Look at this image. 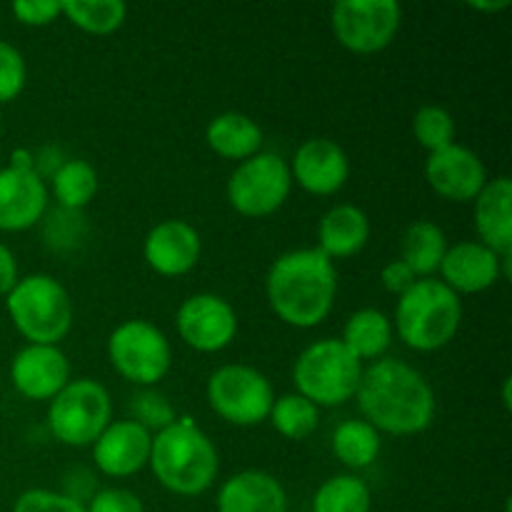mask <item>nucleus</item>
<instances>
[{
    "label": "nucleus",
    "mask_w": 512,
    "mask_h": 512,
    "mask_svg": "<svg viewBox=\"0 0 512 512\" xmlns=\"http://www.w3.org/2000/svg\"><path fill=\"white\" fill-rule=\"evenodd\" d=\"M0 128H3V120H0Z\"/></svg>",
    "instance_id": "obj_42"
},
{
    "label": "nucleus",
    "mask_w": 512,
    "mask_h": 512,
    "mask_svg": "<svg viewBox=\"0 0 512 512\" xmlns=\"http://www.w3.org/2000/svg\"><path fill=\"white\" fill-rule=\"evenodd\" d=\"M208 403L223 420L248 428L268 420L275 395L260 370L250 365H223L208 380Z\"/></svg>",
    "instance_id": "obj_9"
},
{
    "label": "nucleus",
    "mask_w": 512,
    "mask_h": 512,
    "mask_svg": "<svg viewBox=\"0 0 512 512\" xmlns=\"http://www.w3.org/2000/svg\"><path fill=\"white\" fill-rule=\"evenodd\" d=\"M290 175L303 190L313 195H333L350 175V160L338 143L328 138L305 140L295 150Z\"/></svg>",
    "instance_id": "obj_16"
},
{
    "label": "nucleus",
    "mask_w": 512,
    "mask_h": 512,
    "mask_svg": "<svg viewBox=\"0 0 512 512\" xmlns=\"http://www.w3.org/2000/svg\"><path fill=\"white\" fill-rule=\"evenodd\" d=\"M438 270L443 273V283L455 295L483 293V290L493 288L503 275L500 255L475 240H463V243L448 248Z\"/></svg>",
    "instance_id": "obj_19"
},
{
    "label": "nucleus",
    "mask_w": 512,
    "mask_h": 512,
    "mask_svg": "<svg viewBox=\"0 0 512 512\" xmlns=\"http://www.w3.org/2000/svg\"><path fill=\"white\" fill-rule=\"evenodd\" d=\"M205 140L220 158L248 160L260 153L263 130L245 113H220L208 123Z\"/></svg>",
    "instance_id": "obj_23"
},
{
    "label": "nucleus",
    "mask_w": 512,
    "mask_h": 512,
    "mask_svg": "<svg viewBox=\"0 0 512 512\" xmlns=\"http://www.w3.org/2000/svg\"><path fill=\"white\" fill-rule=\"evenodd\" d=\"M475 230L493 253L512 255V183L500 175L485 183L475 198Z\"/></svg>",
    "instance_id": "obj_21"
},
{
    "label": "nucleus",
    "mask_w": 512,
    "mask_h": 512,
    "mask_svg": "<svg viewBox=\"0 0 512 512\" xmlns=\"http://www.w3.org/2000/svg\"><path fill=\"white\" fill-rule=\"evenodd\" d=\"M85 512H145L143 503L135 493L123 488H108L98 490V493L90 498Z\"/></svg>",
    "instance_id": "obj_36"
},
{
    "label": "nucleus",
    "mask_w": 512,
    "mask_h": 512,
    "mask_svg": "<svg viewBox=\"0 0 512 512\" xmlns=\"http://www.w3.org/2000/svg\"><path fill=\"white\" fill-rule=\"evenodd\" d=\"M400 23L403 8L398 0H340L330 13L335 38L353 53H378L388 48Z\"/></svg>",
    "instance_id": "obj_11"
},
{
    "label": "nucleus",
    "mask_w": 512,
    "mask_h": 512,
    "mask_svg": "<svg viewBox=\"0 0 512 512\" xmlns=\"http://www.w3.org/2000/svg\"><path fill=\"white\" fill-rule=\"evenodd\" d=\"M98 193V173L88 160H65L53 170V195L63 210L78 213Z\"/></svg>",
    "instance_id": "obj_27"
},
{
    "label": "nucleus",
    "mask_w": 512,
    "mask_h": 512,
    "mask_svg": "<svg viewBox=\"0 0 512 512\" xmlns=\"http://www.w3.org/2000/svg\"><path fill=\"white\" fill-rule=\"evenodd\" d=\"M363 375V363L340 340L325 338L308 345L293 365L298 395L318 405H343L355 395Z\"/></svg>",
    "instance_id": "obj_6"
},
{
    "label": "nucleus",
    "mask_w": 512,
    "mask_h": 512,
    "mask_svg": "<svg viewBox=\"0 0 512 512\" xmlns=\"http://www.w3.org/2000/svg\"><path fill=\"white\" fill-rule=\"evenodd\" d=\"M268 420L283 438L288 440H305L315 433L320 423V413L308 398L298 393L283 395L270 408Z\"/></svg>",
    "instance_id": "obj_30"
},
{
    "label": "nucleus",
    "mask_w": 512,
    "mask_h": 512,
    "mask_svg": "<svg viewBox=\"0 0 512 512\" xmlns=\"http://www.w3.org/2000/svg\"><path fill=\"white\" fill-rule=\"evenodd\" d=\"M370 238V220L355 205H335L320 218L318 240L330 260L360 253Z\"/></svg>",
    "instance_id": "obj_22"
},
{
    "label": "nucleus",
    "mask_w": 512,
    "mask_h": 512,
    "mask_svg": "<svg viewBox=\"0 0 512 512\" xmlns=\"http://www.w3.org/2000/svg\"><path fill=\"white\" fill-rule=\"evenodd\" d=\"M470 8L475 10H485V13H498V10L510 8V0H470Z\"/></svg>",
    "instance_id": "obj_40"
},
{
    "label": "nucleus",
    "mask_w": 512,
    "mask_h": 512,
    "mask_svg": "<svg viewBox=\"0 0 512 512\" xmlns=\"http://www.w3.org/2000/svg\"><path fill=\"white\" fill-rule=\"evenodd\" d=\"M370 488L355 475L325 480L313 498V512H370Z\"/></svg>",
    "instance_id": "obj_29"
},
{
    "label": "nucleus",
    "mask_w": 512,
    "mask_h": 512,
    "mask_svg": "<svg viewBox=\"0 0 512 512\" xmlns=\"http://www.w3.org/2000/svg\"><path fill=\"white\" fill-rule=\"evenodd\" d=\"M48 208V188L35 170H0V230L20 233L43 218Z\"/></svg>",
    "instance_id": "obj_18"
},
{
    "label": "nucleus",
    "mask_w": 512,
    "mask_h": 512,
    "mask_svg": "<svg viewBox=\"0 0 512 512\" xmlns=\"http://www.w3.org/2000/svg\"><path fill=\"white\" fill-rule=\"evenodd\" d=\"M148 465L165 490L195 498L203 495L218 475V450L193 418H178L155 433Z\"/></svg>",
    "instance_id": "obj_3"
},
{
    "label": "nucleus",
    "mask_w": 512,
    "mask_h": 512,
    "mask_svg": "<svg viewBox=\"0 0 512 512\" xmlns=\"http://www.w3.org/2000/svg\"><path fill=\"white\" fill-rule=\"evenodd\" d=\"M365 423L390 435H415L435 418V395L428 380L403 360L383 358L360 375L355 390Z\"/></svg>",
    "instance_id": "obj_1"
},
{
    "label": "nucleus",
    "mask_w": 512,
    "mask_h": 512,
    "mask_svg": "<svg viewBox=\"0 0 512 512\" xmlns=\"http://www.w3.org/2000/svg\"><path fill=\"white\" fill-rule=\"evenodd\" d=\"M13 512H85V505L65 493L33 488L15 500Z\"/></svg>",
    "instance_id": "obj_34"
},
{
    "label": "nucleus",
    "mask_w": 512,
    "mask_h": 512,
    "mask_svg": "<svg viewBox=\"0 0 512 512\" xmlns=\"http://www.w3.org/2000/svg\"><path fill=\"white\" fill-rule=\"evenodd\" d=\"M10 380L28 400H53L70 383V363L58 345H25L10 363Z\"/></svg>",
    "instance_id": "obj_14"
},
{
    "label": "nucleus",
    "mask_w": 512,
    "mask_h": 512,
    "mask_svg": "<svg viewBox=\"0 0 512 512\" xmlns=\"http://www.w3.org/2000/svg\"><path fill=\"white\" fill-rule=\"evenodd\" d=\"M463 320L460 298L435 278H420L400 295L395 308V333L408 348L430 353L458 335Z\"/></svg>",
    "instance_id": "obj_4"
},
{
    "label": "nucleus",
    "mask_w": 512,
    "mask_h": 512,
    "mask_svg": "<svg viewBox=\"0 0 512 512\" xmlns=\"http://www.w3.org/2000/svg\"><path fill=\"white\" fill-rule=\"evenodd\" d=\"M333 453L348 468H368L380 455V433L365 420H345L333 433Z\"/></svg>",
    "instance_id": "obj_26"
},
{
    "label": "nucleus",
    "mask_w": 512,
    "mask_h": 512,
    "mask_svg": "<svg viewBox=\"0 0 512 512\" xmlns=\"http://www.w3.org/2000/svg\"><path fill=\"white\" fill-rule=\"evenodd\" d=\"M28 80L25 58L15 45L0 40V103H10L18 98Z\"/></svg>",
    "instance_id": "obj_33"
},
{
    "label": "nucleus",
    "mask_w": 512,
    "mask_h": 512,
    "mask_svg": "<svg viewBox=\"0 0 512 512\" xmlns=\"http://www.w3.org/2000/svg\"><path fill=\"white\" fill-rule=\"evenodd\" d=\"M130 413H133L130 420L143 425L148 433H153V430L160 433V430H165L168 425H173L175 420H178L175 408L168 403V398H165L163 393H158V390H140V393L130 400Z\"/></svg>",
    "instance_id": "obj_32"
},
{
    "label": "nucleus",
    "mask_w": 512,
    "mask_h": 512,
    "mask_svg": "<svg viewBox=\"0 0 512 512\" xmlns=\"http://www.w3.org/2000/svg\"><path fill=\"white\" fill-rule=\"evenodd\" d=\"M380 280H383V288L388 290V293L403 295L405 290H408L410 285H413L418 278H415L413 270H410L408 265L403 263V260H393V263H388L383 268V275H380Z\"/></svg>",
    "instance_id": "obj_37"
},
{
    "label": "nucleus",
    "mask_w": 512,
    "mask_h": 512,
    "mask_svg": "<svg viewBox=\"0 0 512 512\" xmlns=\"http://www.w3.org/2000/svg\"><path fill=\"white\" fill-rule=\"evenodd\" d=\"M448 253V238L443 228L430 220H418L403 235V263L415 278H430Z\"/></svg>",
    "instance_id": "obj_25"
},
{
    "label": "nucleus",
    "mask_w": 512,
    "mask_h": 512,
    "mask_svg": "<svg viewBox=\"0 0 512 512\" xmlns=\"http://www.w3.org/2000/svg\"><path fill=\"white\" fill-rule=\"evenodd\" d=\"M153 433L135 420H115L93 443V460L100 473L110 478H128L143 470L150 460Z\"/></svg>",
    "instance_id": "obj_15"
},
{
    "label": "nucleus",
    "mask_w": 512,
    "mask_h": 512,
    "mask_svg": "<svg viewBox=\"0 0 512 512\" xmlns=\"http://www.w3.org/2000/svg\"><path fill=\"white\" fill-rule=\"evenodd\" d=\"M18 280V263H15L13 250L0 243V295H8Z\"/></svg>",
    "instance_id": "obj_38"
},
{
    "label": "nucleus",
    "mask_w": 512,
    "mask_h": 512,
    "mask_svg": "<svg viewBox=\"0 0 512 512\" xmlns=\"http://www.w3.org/2000/svg\"><path fill=\"white\" fill-rule=\"evenodd\" d=\"M200 248V235L193 225L185 220H163L145 235L143 255L158 275L178 278L198 265Z\"/></svg>",
    "instance_id": "obj_17"
},
{
    "label": "nucleus",
    "mask_w": 512,
    "mask_h": 512,
    "mask_svg": "<svg viewBox=\"0 0 512 512\" xmlns=\"http://www.w3.org/2000/svg\"><path fill=\"white\" fill-rule=\"evenodd\" d=\"M340 343L363 363L380 358L393 343V323L378 308H363L348 318Z\"/></svg>",
    "instance_id": "obj_24"
},
{
    "label": "nucleus",
    "mask_w": 512,
    "mask_h": 512,
    "mask_svg": "<svg viewBox=\"0 0 512 512\" xmlns=\"http://www.w3.org/2000/svg\"><path fill=\"white\" fill-rule=\"evenodd\" d=\"M5 308L28 345H58L73 328V300L53 275L20 278L5 295Z\"/></svg>",
    "instance_id": "obj_5"
},
{
    "label": "nucleus",
    "mask_w": 512,
    "mask_h": 512,
    "mask_svg": "<svg viewBox=\"0 0 512 512\" xmlns=\"http://www.w3.org/2000/svg\"><path fill=\"white\" fill-rule=\"evenodd\" d=\"M265 293L270 308L283 323L293 328H315L333 310L338 273L323 250H290L270 265Z\"/></svg>",
    "instance_id": "obj_2"
},
{
    "label": "nucleus",
    "mask_w": 512,
    "mask_h": 512,
    "mask_svg": "<svg viewBox=\"0 0 512 512\" xmlns=\"http://www.w3.org/2000/svg\"><path fill=\"white\" fill-rule=\"evenodd\" d=\"M218 512H288V495L265 470H243L218 490Z\"/></svg>",
    "instance_id": "obj_20"
},
{
    "label": "nucleus",
    "mask_w": 512,
    "mask_h": 512,
    "mask_svg": "<svg viewBox=\"0 0 512 512\" xmlns=\"http://www.w3.org/2000/svg\"><path fill=\"white\" fill-rule=\"evenodd\" d=\"M63 15L90 35H108L123 25L128 5L123 0H60Z\"/></svg>",
    "instance_id": "obj_28"
},
{
    "label": "nucleus",
    "mask_w": 512,
    "mask_h": 512,
    "mask_svg": "<svg viewBox=\"0 0 512 512\" xmlns=\"http://www.w3.org/2000/svg\"><path fill=\"white\" fill-rule=\"evenodd\" d=\"M425 178L440 198L453 200V203H473L488 183L483 160L458 143L430 153L425 163Z\"/></svg>",
    "instance_id": "obj_13"
},
{
    "label": "nucleus",
    "mask_w": 512,
    "mask_h": 512,
    "mask_svg": "<svg viewBox=\"0 0 512 512\" xmlns=\"http://www.w3.org/2000/svg\"><path fill=\"white\" fill-rule=\"evenodd\" d=\"M503 403H505V408L510 410V378L505 380V388H503Z\"/></svg>",
    "instance_id": "obj_41"
},
{
    "label": "nucleus",
    "mask_w": 512,
    "mask_h": 512,
    "mask_svg": "<svg viewBox=\"0 0 512 512\" xmlns=\"http://www.w3.org/2000/svg\"><path fill=\"white\" fill-rule=\"evenodd\" d=\"M293 188L288 160L278 153H258L243 160L228 180V200L245 218L273 215Z\"/></svg>",
    "instance_id": "obj_10"
},
{
    "label": "nucleus",
    "mask_w": 512,
    "mask_h": 512,
    "mask_svg": "<svg viewBox=\"0 0 512 512\" xmlns=\"http://www.w3.org/2000/svg\"><path fill=\"white\" fill-rule=\"evenodd\" d=\"M8 168L25 170V173H28V170H35L33 153H30V150H25V148H15L13 153H10V165H8Z\"/></svg>",
    "instance_id": "obj_39"
},
{
    "label": "nucleus",
    "mask_w": 512,
    "mask_h": 512,
    "mask_svg": "<svg viewBox=\"0 0 512 512\" xmlns=\"http://www.w3.org/2000/svg\"><path fill=\"white\" fill-rule=\"evenodd\" d=\"M178 333L198 353H218L235 340L238 315L233 305L213 293H198L178 308Z\"/></svg>",
    "instance_id": "obj_12"
},
{
    "label": "nucleus",
    "mask_w": 512,
    "mask_h": 512,
    "mask_svg": "<svg viewBox=\"0 0 512 512\" xmlns=\"http://www.w3.org/2000/svg\"><path fill=\"white\" fill-rule=\"evenodd\" d=\"M110 365L130 383L153 388L168 375L173 350L163 330L148 320H125L108 338Z\"/></svg>",
    "instance_id": "obj_8"
},
{
    "label": "nucleus",
    "mask_w": 512,
    "mask_h": 512,
    "mask_svg": "<svg viewBox=\"0 0 512 512\" xmlns=\"http://www.w3.org/2000/svg\"><path fill=\"white\" fill-rule=\"evenodd\" d=\"M13 15L23 25L43 28V25L53 23L58 15H63V5L60 0H18L13 3Z\"/></svg>",
    "instance_id": "obj_35"
},
{
    "label": "nucleus",
    "mask_w": 512,
    "mask_h": 512,
    "mask_svg": "<svg viewBox=\"0 0 512 512\" xmlns=\"http://www.w3.org/2000/svg\"><path fill=\"white\" fill-rule=\"evenodd\" d=\"M113 403L110 395L98 380L80 378L70 380L48 408V425L55 440L70 448H85L98 440L110 425Z\"/></svg>",
    "instance_id": "obj_7"
},
{
    "label": "nucleus",
    "mask_w": 512,
    "mask_h": 512,
    "mask_svg": "<svg viewBox=\"0 0 512 512\" xmlns=\"http://www.w3.org/2000/svg\"><path fill=\"white\" fill-rule=\"evenodd\" d=\"M413 133L428 153H438L455 143V120L440 105H423L413 118Z\"/></svg>",
    "instance_id": "obj_31"
}]
</instances>
